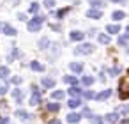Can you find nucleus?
I'll use <instances>...</instances> for the list:
<instances>
[{
	"instance_id": "393cba45",
	"label": "nucleus",
	"mask_w": 129,
	"mask_h": 124,
	"mask_svg": "<svg viewBox=\"0 0 129 124\" xmlns=\"http://www.w3.org/2000/svg\"><path fill=\"white\" fill-rule=\"evenodd\" d=\"M28 11H30L32 14H36V13L39 11V4H37V2H34V4H30V7H28Z\"/></svg>"
},
{
	"instance_id": "b1692460",
	"label": "nucleus",
	"mask_w": 129,
	"mask_h": 124,
	"mask_svg": "<svg viewBox=\"0 0 129 124\" xmlns=\"http://www.w3.org/2000/svg\"><path fill=\"white\" fill-rule=\"evenodd\" d=\"M90 122H92V124H103V117H99V115H92V117H90Z\"/></svg>"
},
{
	"instance_id": "c756f323",
	"label": "nucleus",
	"mask_w": 129,
	"mask_h": 124,
	"mask_svg": "<svg viewBox=\"0 0 129 124\" xmlns=\"http://www.w3.org/2000/svg\"><path fill=\"white\" fill-rule=\"evenodd\" d=\"M85 97H87V99H92V97H95V92H92V90H87V92H85Z\"/></svg>"
},
{
	"instance_id": "1a4fd4ad",
	"label": "nucleus",
	"mask_w": 129,
	"mask_h": 124,
	"mask_svg": "<svg viewBox=\"0 0 129 124\" xmlns=\"http://www.w3.org/2000/svg\"><path fill=\"white\" fill-rule=\"evenodd\" d=\"M67 106L69 108H78V106H81V99L80 97H71L67 101Z\"/></svg>"
},
{
	"instance_id": "aec40b11",
	"label": "nucleus",
	"mask_w": 129,
	"mask_h": 124,
	"mask_svg": "<svg viewBox=\"0 0 129 124\" xmlns=\"http://www.w3.org/2000/svg\"><path fill=\"white\" fill-rule=\"evenodd\" d=\"M111 16H113V20H117V21H118V20H124V18H125V14H124L122 11H115V13H113Z\"/></svg>"
},
{
	"instance_id": "58836bf2",
	"label": "nucleus",
	"mask_w": 129,
	"mask_h": 124,
	"mask_svg": "<svg viewBox=\"0 0 129 124\" xmlns=\"http://www.w3.org/2000/svg\"><path fill=\"white\" fill-rule=\"evenodd\" d=\"M113 2H120V4H125L127 0H113Z\"/></svg>"
},
{
	"instance_id": "20e7f679",
	"label": "nucleus",
	"mask_w": 129,
	"mask_h": 124,
	"mask_svg": "<svg viewBox=\"0 0 129 124\" xmlns=\"http://www.w3.org/2000/svg\"><path fill=\"white\" fill-rule=\"evenodd\" d=\"M92 50H94V46L87 43V44H81V46H78V48H76V53H78V55H87V53H90Z\"/></svg>"
},
{
	"instance_id": "f03ea898",
	"label": "nucleus",
	"mask_w": 129,
	"mask_h": 124,
	"mask_svg": "<svg viewBox=\"0 0 129 124\" xmlns=\"http://www.w3.org/2000/svg\"><path fill=\"white\" fill-rule=\"evenodd\" d=\"M118 90H120V92H118L120 99H127V97H129V82H122Z\"/></svg>"
},
{
	"instance_id": "37998d69",
	"label": "nucleus",
	"mask_w": 129,
	"mask_h": 124,
	"mask_svg": "<svg viewBox=\"0 0 129 124\" xmlns=\"http://www.w3.org/2000/svg\"><path fill=\"white\" fill-rule=\"evenodd\" d=\"M127 53H129V48H127Z\"/></svg>"
},
{
	"instance_id": "e433bc0d",
	"label": "nucleus",
	"mask_w": 129,
	"mask_h": 124,
	"mask_svg": "<svg viewBox=\"0 0 129 124\" xmlns=\"http://www.w3.org/2000/svg\"><path fill=\"white\" fill-rule=\"evenodd\" d=\"M0 124H9V119L7 117H0Z\"/></svg>"
},
{
	"instance_id": "9d476101",
	"label": "nucleus",
	"mask_w": 129,
	"mask_h": 124,
	"mask_svg": "<svg viewBox=\"0 0 129 124\" xmlns=\"http://www.w3.org/2000/svg\"><path fill=\"white\" fill-rule=\"evenodd\" d=\"M81 120V115L80 113H69L67 115V122L69 124H76V122H80Z\"/></svg>"
},
{
	"instance_id": "0eeeda50",
	"label": "nucleus",
	"mask_w": 129,
	"mask_h": 124,
	"mask_svg": "<svg viewBox=\"0 0 129 124\" xmlns=\"http://www.w3.org/2000/svg\"><path fill=\"white\" fill-rule=\"evenodd\" d=\"M16 117L21 119V120H30L32 119V115L28 112H25V110H16Z\"/></svg>"
},
{
	"instance_id": "6e6552de",
	"label": "nucleus",
	"mask_w": 129,
	"mask_h": 124,
	"mask_svg": "<svg viewBox=\"0 0 129 124\" xmlns=\"http://www.w3.org/2000/svg\"><path fill=\"white\" fill-rule=\"evenodd\" d=\"M69 37H71V41H81V39L85 37V34H83V32H80V30H73Z\"/></svg>"
},
{
	"instance_id": "412c9836",
	"label": "nucleus",
	"mask_w": 129,
	"mask_h": 124,
	"mask_svg": "<svg viewBox=\"0 0 129 124\" xmlns=\"http://www.w3.org/2000/svg\"><path fill=\"white\" fill-rule=\"evenodd\" d=\"M13 96H14V99H16V101H21V99H23V92H21L20 89L13 90Z\"/></svg>"
},
{
	"instance_id": "4c0bfd02",
	"label": "nucleus",
	"mask_w": 129,
	"mask_h": 124,
	"mask_svg": "<svg viewBox=\"0 0 129 124\" xmlns=\"http://www.w3.org/2000/svg\"><path fill=\"white\" fill-rule=\"evenodd\" d=\"M48 124H62V122H60V120H58V119H53V120H50V122H48Z\"/></svg>"
},
{
	"instance_id": "a211bd4d",
	"label": "nucleus",
	"mask_w": 129,
	"mask_h": 124,
	"mask_svg": "<svg viewBox=\"0 0 129 124\" xmlns=\"http://www.w3.org/2000/svg\"><path fill=\"white\" fill-rule=\"evenodd\" d=\"M46 110H48V112H58L60 106H58L57 103H48V105H46Z\"/></svg>"
},
{
	"instance_id": "7c9ffc66",
	"label": "nucleus",
	"mask_w": 129,
	"mask_h": 124,
	"mask_svg": "<svg viewBox=\"0 0 129 124\" xmlns=\"http://www.w3.org/2000/svg\"><path fill=\"white\" fill-rule=\"evenodd\" d=\"M101 6H103V4L99 2V0H92V7H94V9H99Z\"/></svg>"
},
{
	"instance_id": "39448f33",
	"label": "nucleus",
	"mask_w": 129,
	"mask_h": 124,
	"mask_svg": "<svg viewBox=\"0 0 129 124\" xmlns=\"http://www.w3.org/2000/svg\"><path fill=\"white\" fill-rule=\"evenodd\" d=\"M2 32H4L6 36H16V34H18V32H16V29H14V27H11V25H7V23H6V25H2Z\"/></svg>"
},
{
	"instance_id": "4be33fe9",
	"label": "nucleus",
	"mask_w": 129,
	"mask_h": 124,
	"mask_svg": "<svg viewBox=\"0 0 129 124\" xmlns=\"http://www.w3.org/2000/svg\"><path fill=\"white\" fill-rule=\"evenodd\" d=\"M99 43L108 44V43H110V36H108V34H101V36H99Z\"/></svg>"
},
{
	"instance_id": "f8f14e48",
	"label": "nucleus",
	"mask_w": 129,
	"mask_h": 124,
	"mask_svg": "<svg viewBox=\"0 0 129 124\" xmlns=\"http://www.w3.org/2000/svg\"><path fill=\"white\" fill-rule=\"evenodd\" d=\"M106 32L108 34H118L120 32V25H108L106 27Z\"/></svg>"
},
{
	"instance_id": "72a5a7b5",
	"label": "nucleus",
	"mask_w": 129,
	"mask_h": 124,
	"mask_svg": "<svg viewBox=\"0 0 129 124\" xmlns=\"http://www.w3.org/2000/svg\"><path fill=\"white\" fill-rule=\"evenodd\" d=\"M39 46H41V48H46V46H48V39H41Z\"/></svg>"
},
{
	"instance_id": "2f4dec72",
	"label": "nucleus",
	"mask_w": 129,
	"mask_h": 124,
	"mask_svg": "<svg viewBox=\"0 0 129 124\" xmlns=\"http://www.w3.org/2000/svg\"><path fill=\"white\" fill-rule=\"evenodd\" d=\"M66 13H67V9H60V11H57V16L62 18V16H66Z\"/></svg>"
},
{
	"instance_id": "f704fd0d",
	"label": "nucleus",
	"mask_w": 129,
	"mask_h": 124,
	"mask_svg": "<svg viewBox=\"0 0 129 124\" xmlns=\"http://www.w3.org/2000/svg\"><path fill=\"white\" fill-rule=\"evenodd\" d=\"M13 83L20 85V83H21V76H14V78H13Z\"/></svg>"
},
{
	"instance_id": "79ce46f5",
	"label": "nucleus",
	"mask_w": 129,
	"mask_h": 124,
	"mask_svg": "<svg viewBox=\"0 0 129 124\" xmlns=\"http://www.w3.org/2000/svg\"><path fill=\"white\" fill-rule=\"evenodd\" d=\"M127 34H129V27H127Z\"/></svg>"
},
{
	"instance_id": "473e14b6",
	"label": "nucleus",
	"mask_w": 129,
	"mask_h": 124,
	"mask_svg": "<svg viewBox=\"0 0 129 124\" xmlns=\"http://www.w3.org/2000/svg\"><path fill=\"white\" fill-rule=\"evenodd\" d=\"M44 4H46V7H48V9L55 6V2H53V0H44Z\"/></svg>"
},
{
	"instance_id": "a878e982",
	"label": "nucleus",
	"mask_w": 129,
	"mask_h": 124,
	"mask_svg": "<svg viewBox=\"0 0 129 124\" xmlns=\"http://www.w3.org/2000/svg\"><path fill=\"white\" fill-rule=\"evenodd\" d=\"M127 39H129V34L120 36V37H118V44H122V46H124V44H127Z\"/></svg>"
},
{
	"instance_id": "a19ab883",
	"label": "nucleus",
	"mask_w": 129,
	"mask_h": 124,
	"mask_svg": "<svg viewBox=\"0 0 129 124\" xmlns=\"http://www.w3.org/2000/svg\"><path fill=\"white\" fill-rule=\"evenodd\" d=\"M120 124H129V120H120Z\"/></svg>"
},
{
	"instance_id": "ddd939ff",
	"label": "nucleus",
	"mask_w": 129,
	"mask_h": 124,
	"mask_svg": "<svg viewBox=\"0 0 129 124\" xmlns=\"http://www.w3.org/2000/svg\"><path fill=\"white\" fill-rule=\"evenodd\" d=\"M104 119H106L108 122H117V119H118V113H117V112H111V113H106V115H104Z\"/></svg>"
},
{
	"instance_id": "4468645a",
	"label": "nucleus",
	"mask_w": 129,
	"mask_h": 124,
	"mask_svg": "<svg viewBox=\"0 0 129 124\" xmlns=\"http://www.w3.org/2000/svg\"><path fill=\"white\" fill-rule=\"evenodd\" d=\"M43 85L46 89H51V87H55V80L53 78H43Z\"/></svg>"
},
{
	"instance_id": "6ab92c4d",
	"label": "nucleus",
	"mask_w": 129,
	"mask_h": 124,
	"mask_svg": "<svg viewBox=\"0 0 129 124\" xmlns=\"http://www.w3.org/2000/svg\"><path fill=\"white\" fill-rule=\"evenodd\" d=\"M9 76V67H6V66H0V78H7Z\"/></svg>"
},
{
	"instance_id": "2eb2a0df",
	"label": "nucleus",
	"mask_w": 129,
	"mask_h": 124,
	"mask_svg": "<svg viewBox=\"0 0 129 124\" xmlns=\"http://www.w3.org/2000/svg\"><path fill=\"white\" fill-rule=\"evenodd\" d=\"M69 94H71L73 97H80V94H81V89L74 85V87H71V89H69Z\"/></svg>"
},
{
	"instance_id": "dca6fc26",
	"label": "nucleus",
	"mask_w": 129,
	"mask_h": 124,
	"mask_svg": "<svg viewBox=\"0 0 129 124\" xmlns=\"http://www.w3.org/2000/svg\"><path fill=\"white\" fill-rule=\"evenodd\" d=\"M71 69H73L74 73H80V71L83 69V64H81V62H71Z\"/></svg>"
},
{
	"instance_id": "c85d7f7f",
	"label": "nucleus",
	"mask_w": 129,
	"mask_h": 124,
	"mask_svg": "<svg viewBox=\"0 0 129 124\" xmlns=\"http://www.w3.org/2000/svg\"><path fill=\"white\" fill-rule=\"evenodd\" d=\"M118 73H120V66H115V67L110 71V75H111V76H117Z\"/></svg>"
},
{
	"instance_id": "f257e3e1",
	"label": "nucleus",
	"mask_w": 129,
	"mask_h": 124,
	"mask_svg": "<svg viewBox=\"0 0 129 124\" xmlns=\"http://www.w3.org/2000/svg\"><path fill=\"white\" fill-rule=\"evenodd\" d=\"M43 21H44V16H36V18H32V20L28 21V25H27V29H28L30 32H37V30L41 29V25H43Z\"/></svg>"
},
{
	"instance_id": "bb28decb",
	"label": "nucleus",
	"mask_w": 129,
	"mask_h": 124,
	"mask_svg": "<svg viewBox=\"0 0 129 124\" xmlns=\"http://www.w3.org/2000/svg\"><path fill=\"white\" fill-rule=\"evenodd\" d=\"M92 83H94V78H92V76H83V85L90 87Z\"/></svg>"
},
{
	"instance_id": "cd10ccee",
	"label": "nucleus",
	"mask_w": 129,
	"mask_h": 124,
	"mask_svg": "<svg viewBox=\"0 0 129 124\" xmlns=\"http://www.w3.org/2000/svg\"><path fill=\"white\" fill-rule=\"evenodd\" d=\"M51 97H53V99H62V97H64V90H55V92L51 94Z\"/></svg>"
},
{
	"instance_id": "9b49d317",
	"label": "nucleus",
	"mask_w": 129,
	"mask_h": 124,
	"mask_svg": "<svg viewBox=\"0 0 129 124\" xmlns=\"http://www.w3.org/2000/svg\"><path fill=\"white\" fill-rule=\"evenodd\" d=\"M111 96V90L108 89V90H103V92H99V94H95V97L99 99V101H104V99H108Z\"/></svg>"
},
{
	"instance_id": "c9c22d12",
	"label": "nucleus",
	"mask_w": 129,
	"mask_h": 124,
	"mask_svg": "<svg viewBox=\"0 0 129 124\" xmlns=\"http://www.w3.org/2000/svg\"><path fill=\"white\" fill-rule=\"evenodd\" d=\"M7 90H9V89H7V85H2V87H0V94H2V96H4Z\"/></svg>"
},
{
	"instance_id": "ea45409f",
	"label": "nucleus",
	"mask_w": 129,
	"mask_h": 124,
	"mask_svg": "<svg viewBox=\"0 0 129 124\" xmlns=\"http://www.w3.org/2000/svg\"><path fill=\"white\" fill-rule=\"evenodd\" d=\"M124 112H125V113H129V105H127V106L124 108Z\"/></svg>"
},
{
	"instance_id": "7ed1b4c3",
	"label": "nucleus",
	"mask_w": 129,
	"mask_h": 124,
	"mask_svg": "<svg viewBox=\"0 0 129 124\" xmlns=\"http://www.w3.org/2000/svg\"><path fill=\"white\" fill-rule=\"evenodd\" d=\"M30 103H32V105H39V103H41V90H39L36 85L32 87V97H30Z\"/></svg>"
},
{
	"instance_id": "f3484780",
	"label": "nucleus",
	"mask_w": 129,
	"mask_h": 124,
	"mask_svg": "<svg viewBox=\"0 0 129 124\" xmlns=\"http://www.w3.org/2000/svg\"><path fill=\"white\" fill-rule=\"evenodd\" d=\"M30 67H32L34 71H43V69H44V66H43V64H39L37 60H34V62H30Z\"/></svg>"
},
{
	"instance_id": "5701e85b",
	"label": "nucleus",
	"mask_w": 129,
	"mask_h": 124,
	"mask_svg": "<svg viewBox=\"0 0 129 124\" xmlns=\"http://www.w3.org/2000/svg\"><path fill=\"white\" fill-rule=\"evenodd\" d=\"M64 82L69 83V85H74V83H76V76H71V75H69V76H64Z\"/></svg>"
},
{
	"instance_id": "c03bdc74",
	"label": "nucleus",
	"mask_w": 129,
	"mask_h": 124,
	"mask_svg": "<svg viewBox=\"0 0 129 124\" xmlns=\"http://www.w3.org/2000/svg\"><path fill=\"white\" fill-rule=\"evenodd\" d=\"M103 124H104V122H103Z\"/></svg>"
},
{
	"instance_id": "423d86ee",
	"label": "nucleus",
	"mask_w": 129,
	"mask_h": 124,
	"mask_svg": "<svg viewBox=\"0 0 129 124\" xmlns=\"http://www.w3.org/2000/svg\"><path fill=\"white\" fill-rule=\"evenodd\" d=\"M87 16H88V18H92V20H99V18L103 16V13H101L99 9H88Z\"/></svg>"
}]
</instances>
